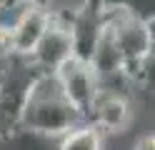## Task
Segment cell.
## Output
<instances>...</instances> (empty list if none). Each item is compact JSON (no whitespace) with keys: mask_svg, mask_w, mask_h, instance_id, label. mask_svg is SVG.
I'll use <instances>...</instances> for the list:
<instances>
[{"mask_svg":"<svg viewBox=\"0 0 155 150\" xmlns=\"http://www.w3.org/2000/svg\"><path fill=\"white\" fill-rule=\"evenodd\" d=\"M83 120V113L65 98L55 73H35L20 115V130L45 138H60Z\"/></svg>","mask_w":155,"mask_h":150,"instance_id":"1","label":"cell"},{"mask_svg":"<svg viewBox=\"0 0 155 150\" xmlns=\"http://www.w3.org/2000/svg\"><path fill=\"white\" fill-rule=\"evenodd\" d=\"M103 15L120 48L123 78L128 83H145L150 78V65H153V23L133 18L105 3H103Z\"/></svg>","mask_w":155,"mask_h":150,"instance_id":"2","label":"cell"},{"mask_svg":"<svg viewBox=\"0 0 155 150\" xmlns=\"http://www.w3.org/2000/svg\"><path fill=\"white\" fill-rule=\"evenodd\" d=\"M5 63L8 68L0 73V138H10L15 130H20L28 90L38 73L23 55H13Z\"/></svg>","mask_w":155,"mask_h":150,"instance_id":"3","label":"cell"},{"mask_svg":"<svg viewBox=\"0 0 155 150\" xmlns=\"http://www.w3.org/2000/svg\"><path fill=\"white\" fill-rule=\"evenodd\" d=\"M75 13L78 10H73L70 15L50 10V23H48L45 33L35 43V48L25 55V60L38 70V73H55V70L73 55L70 25H73Z\"/></svg>","mask_w":155,"mask_h":150,"instance_id":"4","label":"cell"},{"mask_svg":"<svg viewBox=\"0 0 155 150\" xmlns=\"http://www.w3.org/2000/svg\"><path fill=\"white\" fill-rule=\"evenodd\" d=\"M130 118H133V103H130L128 88L100 85L85 120L98 125L103 133H123L130 125Z\"/></svg>","mask_w":155,"mask_h":150,"instance_id":"5","label":"cell"},{"mask_svg":"<svg viewBox=\"0 0 155 150\" xmlns=\"http://www.w3.org/2000/svg\"><path fill=\"white\" fill-rule=\"evenodd\" d=\"M55 75L60 80V88H63L65 98L83 113V118H88V110H90L93 100H95V93L100 88L93 68L88 65V60H80V58L70 55L55 70Z\"/></svg>","mask_w":155,"mask_h":150,"instance_id":"6","label":"cell"},{"mask_svg":"<svg viewBox=\"0 0 155 150\" xmlns=\"http://www.w3.org/2000/svg\"><path fill=\"white\" fill-rule=\"evenodd\" d=\"M48 23H50V8L48 3H25L10 25L13 35V53L15 55H28L35 48V43L45 33Z\"/></svg>","mask_w":155,"mask_h":150,"instance_id":"7","label":"cell"},{"mask_svg":"<svg viewBox=\"0 0 155 150\" xmlns=\"http://www.w3.org/2000/svg\"><path fill=\"white\" fill-rule=\"evenodd\" d=\"M103 145H105V133L90 120H83L60 135L58 150H103Z\"/></svg>","mask_w":155,"mask_h":150,"instance_id":"8","label":"cell"},{"mask_svg":"<svg viewBox=\"0 0 155 150\" xmlns=\"http://www.w3.org/2000/svg\"><path fill=\"white\" fill-rule=\"evenodd\" d=\"M103 3L110 5V8H118L123 13L133 15V18L153 23V0H103Z\"/></svg>","mask_w":155,"mask_h":150,"instance_id":"9","label":"cell"},{"mask_svg":"<svg viewBox=\"0 0 155 150\" xmlns=\"http://www.w3.org/2000/svg\"><path fill=\"white\" fill-rule=\"evenodd\" d=\"M13 35H10V25H5V23H0V60H5L8 58H13Z\"/></svg>","mask_w":155,"mask_h":150,"instance_id":"10","label":"cell"},{"mask_svg":"<svg viewBox=\"0 0 155 150\" xmlns=\"http://www.w3.org/2000/svg\"><path fill=\"white\" fill-rule=\"evenodd\" d=\"M153 148H155V140H153V135H145V138L140 140V143L135 145V150H153Z\"/></svg>","mask_w":155,"mask_h":150,"instance_id":"11","label":"cell"},{"mask_svg":"<svg viewBox=\"0 0 155 150\" xmlns=\"http://www.w3.org/2000/svg\"><path fill=\"white\" fill-rule=\"evenodd\" d=\"M20 3H45V0H8V5H20Z\"/></svg>","mask_w":155,"mask_h":150,"instance_id":"12","label":"cell"},{"mask_svg":"<svg viewBox=\"0 0 155 150\" xmlns=\"http://www.w3.org/2000/svg\"><path fill=\"white\" fill-rule=\"evenodd\" d=\"M5 5H8V0H0V10H3Z\"/></svg>","mask_w":155,"mask_h":150,"instance_id":"13","label":"cell"}]
</instances>
